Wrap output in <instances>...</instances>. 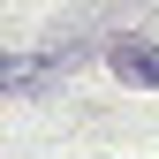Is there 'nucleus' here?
<instances>
[{"label": "nucleus", "instance_id": "obj_1", "mask_svg": "<svg viewBox=\"0 0 159 159\" xmlns=\"http://www.w3.org/2000/svg\"><path fill=\"white\" fill-rule=\"evenodd\" d=\"M91 53H68V46H46V53H0V91L8 98H46L53 84H68Z\"/></svg>", "mask_w": 159, "mask_h": 159}, {"label": "nucleus", "instance_id": "obj_2", "mask_svg": "<svg viewBox=\"0 0 159 159\" xmlns=\"http://www.w3.org/2000/svg\"><path fill=\"white\" fill-rule=\"evenodd\" d=\"M98 61H106L114 76H121V84H136V91H159V46L152 38H106V46H98Z\"/></svg>", "mask_w": 159, "mask_h": 159}]
</instances>
